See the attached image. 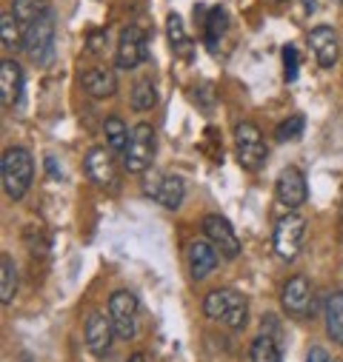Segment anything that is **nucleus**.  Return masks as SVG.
Listing matches in <instances>:
<instances>
[{"label":"nucleus","mask_w":343,"mask_h":362,"mask_svg":"<svg viewBox=\"0 0 343 362\" xmlns=\"http://www.w3.org/2000/svg\"><path fill=\"white\" fill-rule=\"evenodd\" d=\"M249 359L252 362H281V348H278V342L272 337L261 334L249 348Z\"/></svg>","instance_id":"nucleus-24"},{"label":"nucleus","mask_w":343,"mask_h":362,"mask_svg":"<svg viewBox=\"0 0 343 362\" xmlns=\"http://www.w3.org/2000/svg\"><path fill=\"white\" fill-rule=\"evenodd\" d=\"M0 180H4V192L12 200H23L26 192L32 189L35 180V160L26 148L12 146L4 151V160H0Z\"/></svg>","instance_id":"nucleus-1"},{"label":"nucleus","mask_w":343,"mask_h":362,"mask_svg":"<svg viewBox=\"0 0 343 362\" xmlns=\"http://www.w3.org/2000/svg\"><path fill=\"white\" fill-rule=\"evenodd\" d=\"M126 362H146V356H143V354H132Z\"/></svg>","instance_id":"nucleus-32"},{"label":"nucleus","mask_w":343,"mask_h":362,"mask_svg":"<svg viewBox=\"0 0 343 362\" xmlns=\"http://www.w3.org/2000/svg\"><path fill=\"white\" fill-rule=\"evenodd\" d=\"M298 69H300L298 49L295 46H283V74H286V83H292L298 77Z\"/></svg>","instance_id":"nucleus-30"},{"label":"nucleus","mask_w":343,"mask_h":362,"mask_svg":"<svg viewBox=\"0 0 343 362\" xmlns=\"http://www.w3.org/2000/svg\"><path fill=\"white\" fill-rule=\"evenodd\" d=\"M226 9H220V6H215L212 12H209V18H206V43L215 49L218 46V40L223 37V32H226Z\"/></svg>","instance_id":"nucleus-27"},{"label":"nucleus","mask_w":343,"mask_h":362,"mask_svg":"<svg viewBox=\"0 0 343 362\" xmlns=\"http://www.w3.org/2000/svg\"><path fill=\"white\" fill-rule=\"evenodd\" d=\"M166 35H169L172 52H175L178 57H184V60H192L195 49H192V40H189V35H186V26H184L181 15L172 12V15L166 18Z\"/></svg>","instance_id":"nucleus-19"},{"label":"nucleus","mask_w":343,"mask_h":362,"mask_svg":"<svg viewBox=\"0 0 343 362\" xmlns=\"http://www.w3.org/2000/svg\"><path fill=\"white\" fill-rule=\"evenodd\" d=\"M235 148H237V163L246 171H257L266 163V143L264 134L254 123H237L235 126Z\"/></svg>","instance_id":"nucleus-3"},{"label":"nucleus","mask_w":343,"mask_h":362,"mask_svg":"<svg viewBox=\"0 0 343 362\" xmlns=\"http://www.w3.org/2000/svg\"><path fill=\"white\" fill-rule=\"evenodd\" d=\"M220 262V251L209 240H195L189 245V271L195 280H206Z\"/></svg>","instance_id":"nucleus-15"},{"label":"nucleus","mask_w":343,"mask_h":362,"mask_svg":"<svg viewBox=\"0 0 343 362\" xmlns=\"http://www.w3.org/2000/svg\"><path fill=\"white\" fill-rule=\"evenodd\" d=\"M137 297L132 291H115L109 297V320L115 328V337L132 339L137 334Z\"/></svg>","instance_id":"nucleus-8"},{"label":"nucleus","mask_w":343,"mask_h":362,"mask_svg":"<svg viewBox=\"0 0 343 362\" xmlns=\"http://www.w3.org/2000/svg\"><path fill=\"white\" fill-rule=\"evenodd\" d=\"M303 234H306V220L298 214V211H289L283 214L278 223H275V231H272V245H275V254L283 259V262H292L303 245Z\"/></svg>","instance_id":"nucleus-4"},{"label":"nucleus","mask_w":343,"mask_h":362,"mask_svg":"<svg viewBox=\"0 0 343 362\" xmlns=\"http://www.w3.org/2000/svg\"><path fill=\"white\" fill-rule=\"evenodd\" d=\"M21 92H23V69L15 60H4L0 63V103L15 106L21 100Z\"/></svg>","instance_id":"nucleus-17"},{"label":"nucleus","mask_w":343,"mask_h":362,"mask_svg":"<svg viewBox=\"0 0 343 362\" xmlns=\"http://www.w3.org/2000/svg\"><path fill=\"white\" fill-rule=\"evenodd\" d=\"M203 314L215 322H223L232 331H240L246 325V317H249V303L235 288H215L203 300Z\"/></svg>","instance_id":"nucleus-2"},{"label":"nucleus","mask_w":343,"mask_h":362,"mask_svg":"<svg viewBox=\"0 0 343 362\" xmlns=\"http://www.w3.org/2000/svg\"><path fill=\"white\" fill-rule=\"evenodd\" d=\"M303 126H306V120H303V115H292L289 120H283V123L278 126V132H275V137H278L281 143H286V140H298V137L303 134Z\"/></svg>","instance_id":"nucleus-29"},{"label":"nucleus","mask_w":343,"mask_h":362,"mask_svg":"<svg viewBox=\"0 0 343 362\" xmlns=\"http://www.w3.org/2000/svg\"><path fill=\"white\" fill-rule=\"evenodd\" d=\"M0 37H4V46H21L23 49V26L12 12H6L0 18Z\"/></svg>","instance_id":"nucleus-26"},{"label":"nucleus","mask_w":343,"mask_h":362,"mask_svg":"<svg viewBox=\"0 0 343 362\" xmlns=\"http://www.w3.org/2000/svg\"><path fill=\"white\" fill-rule=\"evenodd\" d=\"M278 4H283V0H278Z\"/></svg>","instance_id":"nucleus-35"},{"label":"nucleus","mask_w":343,"mask_h":362,"mask_svg":"<svg viewBox=\"0 0 343 362\" xmlns=\"http://www.w3.org/2000/svg\"><path fill=\"white\" fill-rule=\"evenodd\" d=\"M326 334L332 342L343 345V291H332L326 297Z\"/></svg>","instance_id":"nucleus-20"},{"label":"nucleus","mask_w":343,"mask_h":362,"mask_svg":"<svg viewBox=\"0 0 343 362\" xmlns=\"http://www.w3.org/2000/svg\"><path fill=\"white\" fill-rule=\"evenodd\" d=\"M23 49L35 63H46L55 49V18L52 12L40 15L29 26H23Z\"/></svg>","instance_id":"nucleus-6"},{"label":"nucleus","mask_w":343,"mask_h":362,"mask_svg":"<svg viewBox=\"0 0 343 362\" xmlns=\"http://www.w3.org/2000/svg\"><path fill=\"white\" fill-rule=\"evenodd\" d=\"M152 160H154V129L149 123H137L123 151V168L129 174H143L149 171Z\"/></svg>","instance_id":"nucleus-5"},{"label":"nucleus","mask_w":343,"mask_h":362,"mask_svg":"<svg viewBox=\"0 0 343 362\" xmlns=\"http://www.w3.org/2000/svg\"><path fill=\"white\" fill-rule=\"evenodd\" d=\"M306 362H332V359H329V354H326L320 345H315V348H309V354H306Z\"/></svg>","instance_id":"nucleus-31"},{"label":"nucleus","mask_w":343,"mask_h":362,"mask_svg":"<svg viewBox=\"0 0 343 362\" xmlns=\"http://www.w3.org/2000/svg\"><path fill=\"white\" fill-rule=\"evenodd\" d=\"M15 291H18V271H15V262L9 254L0 257V303L9 305L15 300Z\"/></svg>","instance_id":"nucleus-21"},{"label":"nucleus","mask_w":343,"mask_h":362,"mask_svg":"<svg viewBox=\"0 0 343 362\" xmlns=\"http://www.w3.org/2000/svg\"><path fill=\"white\" fill-rule=\"evenodd\" d=\"M103 134H106V143H109V148L112 151H126V146H129V137H132V129H126V123L120 120V117H106V123H103Z\"/></svg>","instance_id":"nucleus-22"},{"label":"nucleus","mask_w":343,"mask_h":362,"mask_svg":"<svg viewBox=\"0 0 343 362\" xmlns=\"http://www.w3.org/2000/svg\"><path fill=\"white\" fill-rule=\"evenodd\" d=\"M203 234L220 251V257H226V259L240 257V240H237L232 223L223 214H206L203 217Z\"/></svg>","instance_id":"nucleus-10"},{"label":"nucleus","mask_w":343,"mask_h":362,"mask_svg":"<svg viewBox=\"0 0 343 362\" xmlns=\"http://www.w3.org/2000/svg\"><path fill=\"white\" fill-rule=\"evenodd\" d=\"M281 305L289 317L295 320H303L309 305H312V286L306 277H292L286 286H283V294H281Z\"/></svg>","instance_id":"nucleus-13"},{"label":"nucleus","mask_w":343,"mask_h":362,"mask_svg":"<svg viewBox=\"0 0 343 362\" xmlns=\"http://www.w3.org/2000/svg\"><path fill=\"white\" fill-rule=\"evenodd\" d=\"M275 194L281 200V206H286L289 211L300 209L309 197V189H306V177L298 165H286L281 174H278V183H275Z\"/></svg>","instance_id":"nucleus-11"},{"label":"nucleus","mask_w":343,"mask_h":362,"mask_svg":"<svg viewBox=\"0 0 343 362\" xmlns=\"http://www.w3.org/2000/svg\"><path fill=\"white\" fill-rule=\"evenodd\" d=\"M23 243H26L29 254L43 257V254L49 251V240H46V234H43L40 226H26V231H23Z\"/></svg>","instance_id":"nucleus-28"},{"label":"nucleus","mask_w":343,"mask_h":362,"mask_svg":"<svg viewBox=\"0 0 343 362\" xmlns=\"http://www.w3.org/2000/svg\"><path fill=\"white\" fill-rule=\"evenodd\" d=\"M129 103L135 112H149L154 103H157V92H154V83L152 80H140L132 86V95H129Z\"/></svg>","instance_id":"nucleus-25"},{"label":"nucleus","mask_w":343,"mask_h":362,"mask_svg":"<svg viewBox=\"0 0 343 362\" xmlns=\"http://www.w3.org/2000/svg\"><path fill=\"white\" fill-rule=\"evenodd\" d=\"M143 192H146L157 206H163V209H169V211L181 209L184 194H186L181 177H175V174H160V171H149Z\"/></svg>","instance_id":"nucleus-7"},{"label":"nucleus","mask_w":343,"mask_h":362,"mask_svg":"<svg viewBox=\"0 0 343 362\" xmlns=\"http://www.w3.org/2000/svg\"><path fill=\"white\" fill-rule=\"evenodd\" d=\"M83 168H86V174H89V180H92L95 186L109 189V192H115V189H118V165H115L112 148H103V146L89 148Z\"/></svg>","instance_id":"nucleus-9"},{"label":"nucleus","mask_w":343,"mask_h":362,"mask_svg":"<svg viewBox=\"0 0 343 362\" xmlns=\"http://www.w3.org/2000/svg\"><path fill=\"white\" fill-rule=\"evenodd\" d=\"M83 337H86V348H89L95 356H103V354L109 351V345H112V337H115L112 320L103 317L101 311H92L89 320H86Z\"/></svg>","instance_id":"nucleus-14"},{"label":"nucleus","mask_w":343,"mask_h":362,"mask_svg":"<svg viewBox=\"0 0 343 362\" xmlns=\"http://www.w3.org/2000/svg\"><path fill=\"white\" fill-rule=\"evenodd\" d=\"M309 46H312V52H315V57H317V63H320L323 69H332V66L337 63L340 46H337L334 29H329V26H315V29L309 32Z\"/></svg>","instance_id":"nucleus-16"},{"label":"nucleus","mask_w":343,"mask_h":362,"mask_svg":"<svg viewBox=\"0 0 343 362\" xmlns=\"http://www.w3.org/2000/svg\"><path fill=\"white\" fill-rule=\"evenodd\" d=\"M332 362H340V359H332Z\"/></svg>","instance_id":"nucleus-34"},{"label":"nucleus","mask_w":343,"mask_h":362,"mask_svg":"<svg viewBox=\"0 0 343 362\" xmlns=\"http://www.w3.org/2000/svg\"><path fill=\"white\" fill-rule=\"evenodd\" d=\"M146 60V35L140 26H126L120 32V40H118V52H115V63L118 69H137L140 63Z\"/></svg>","instance_id":"nucleus-12"},{"label":"nucleus","mask_w":343,"mask_h":362,"mask_svg":"<svg viewBox=\"0 0 343 362\" xmlns=\"http://www.w3.org/2000/svg\"><path fill=\"white\" fill-rule=\"evenodd\" d=\"M83 88L89 92L92 98H112L118 92V77L112 69L106 66H95V69H86L83 77H80Z\"/></svg>","instance_id":"nucleus-18"},{"label":"nucleus","mask_w":343,"mask_h":362,"mask_svg":"<svg viewBox=\"0 0 343 362\" xmlns=\"http://www.w3.org/2000/svg\"><path fill=\"white\" fill-rule=\"evenodd\" d=\"M46 12H49V0H12V15L21 21V26H29Z\"/></svg>","instance_id":"nucleus-23"},{"label":"nucleus","mask_w":343,"mask_h":362,"mask_svg":"<svg viewBox=\"0 0 343 362\" xmlns=\"http://www.w3.org/2000/svg\"><path fill=\"white\" fill-rule=\"evenodd\" d=\"M306 9H312V0H306Z\"/></svg>","instance_id":"nucleus-33"}]
</instances>
